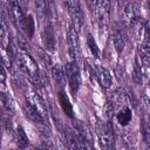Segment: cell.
Segmentation results:
<instances>
[{"instance_id":"1","label":"cell","mask_w":150,"mask_h":150,"mask_svg":"<svg viewBox=\"0 0 150 150\" xmlns=\"http://www.w3.org/2000/svg\"><path fill=\"white\" fill-rule=\"evenodd\" d=\"M15 60L19 64V69L29 77L30 82L35 86L42 87L40 81V70L38 68V63L35 62V60L26 50H22V49H19L16 52Z\"/></svg>"},{"instance_id":"2","label":"cell","mask_w":150,"mask_h":150,"mask_svg":"<svg viewBox=\"0 0 150 150\" xmlns=\"http://www.w3.org/2000/svg\"><path fill=\"white\" fill-rule=\"evenodd\" d=\"M7 2V11H8V18L13 21V23L21 30H25V21L26 15L22 11L21 4L19 0H6Z\"/></svg>"},{"instance_id":"3","label":"cell","mask_w":150,"mask_h":150,"mask_svg":"<svg viewBox=\"0 0 150 150\" xmlns=\"http://www.w3.org/2000/svg\"><path fill=\"white\" fill-rule=\"evenodd\" d=\"M73 128L75 130V132L77 134L79 137V146L80 149H90L94 146L93 143V134L89 129V127L81 122V121H74L73 122Z\"/></svg>"},{"instance_id":"4","label":"cell","mask_w":150,"mask_h":150,"mask_svg":"<svg viewBox=\"0 0 150 150\" xmlns=\"http://www.w3.org/2000/svg\"><path fill=\"white\" fill-rule=\"evenodd\" d=\"M96 132L98 136V141L102 148H112L114 143H115V138H114V134H112V129L109 124L104 123V122H100L96 125Z\"/></svg>"},{"instance_id":"5","label":"cell","mask_w":150,"mask_h":150,"mask_svg":"<svg viewBox=\"0 0 150 150\" xmlns=\"http://www.w3.org/2000/svg\"><path fill=\"white\" fill-rule=\"evenodd\" d=\"M41 41L46 50L55 52L56 49V40L54 33V23L49 21H45L43 28L41 29Z\"/></svg>"},{"instance_id":"6","label":"cell","mask_w":150,"mask_h":150,"mask_svg":"<svg viewBox=\"0 0 150 150\" xmlns=\"http://www.w3.org/2000/svg\"><path fill=\"white\" fill-rule=\"evenodd\" d=\"M64 70H66L68 84H69L71 91L75 94L79 90L80 86H81V75H80L79 66L76 64L75 61H70V62H68L66 64Z\"/></svg>"},{"instance_id":"7","label":"cell","mask_w":150,"mask_h":150,"mask_svg":"<svg viewBox=\"0 0 150 150\" xmlns=\"http://www.w3.org/2000/svg\"><path fill=\"white\" fill-rule=\"evenodd\" d=\"M95 14L101 28H107L109 25L110 18V6L109 0H98V4L95 9Z\"/></svg>"},{"instance_id":"8","label":"cell","mask_w":150,"mask_h":150,"mask_svg":"<svg viewBox=\"0 0 150 150\" xmlns=\"http://www.w3.org/2000/svg\"><path fill=\"white\" fill-rule=\"evenodd\" d=\"M67 40H68V46H69V53L70 56L74 60H77L81 56V49H80V41H79V34L77 29L74 26H70L67 32Z\"/></svg>"},{"instance_id":"9","label":"cell","mask_w":150,"mask_h":150,"mask_svg":"<svg viewBox=\"0 0 150 150\" xmlns=\"http://www.w3.org/2000/svg\"><path fill=\"white\" fill-rule=\"evenodd\" d=\"M26 101L29 102L45 120L48 118V109H47V105H46L43 98L38 93H35L33 90L27 91V94H26Z\"/></svg>"},{"instance_id":"10","label":"cell","mask_w":150,"mask_h":150,"mask_svg":"<svg viewBox=\"0 0 150 150\" xmlns=\"http://www.w3.org/2000/svg\"><path fill=\"white\" fill-rule=\"evenodd\" d=\"M141 18V13H139V7L136 4L132 2H128L125 5V7L123 8V23L127 27H131V25L138 19Z\"/></svg>"},{"instance_id":"11","label":"cell","mask_w":150,"mask_h":150,"mask_svg":"<svg viewBox=\"0 0 150 150\" xmlns=\"http://www.w3.org/2000/svg\"><path fill=\"white\" fill-rule=\"evenodd\" d=\"M112 42H114V47L116 49L117 53H122V50L124 49L125 42H127V34L124 32V29L120 26H115L112 29Z\"/></svg>"},{"instance_id":"12","label":"cell","mask_w":150,"mask_h":150,"mask_svg":"<svg viewBox=\"0 0 150 150\" xmlns=\"http://www.w3.org/2000/svg\"><path fill=\"white\" fill-rule=\"evenodd\" d=\"M94 70H95V75H96L100 84L103 88H110L112 84V79H111L109 70L107 68H104L103 66H100V64H95Z\"/></svg>"},{"instance_id":"13","label":"cell","mask_w":150,"mask_h":150,"mask_svg":"<svg viewBox=\"0 0 150 150\" xmlns=\"http://www.w3.org/2000/svg\"><path fill=\"white\" fill-rule=\"evenodd\" d=\"M22 109H23V112H25V116L33 123L35 124H43L46 122V120L38 112V110L27 101H25L23 105H22Z\"/></svg>"},{"instance_id":"14","label":"cell","mask_w":150,"mask_h":150,"mask_svg":"<svg viewBox=\"0 0 150 150\" xmlns=\"http://www.w3.org/2000/svg\"><path fill=\"white\" fill-rule=\"evenodd\" d=\"M52 75H53V79H54L55 83L57 84V87L60 89H63V87L66 86V82L68 81L64 68H62L60 64L53 66V68H52Z\"/></svg>"},{"instance_id":"15","label":"cell","mask_w":150,"mask_h":150,"mask_svg":"<svg viewBox=\"0 0 150 150\" xmlns=\"http://www.w3.org/2000/svg\"><path fill=\"white\" fill-rule=\"evenodd\" d=\"M131 118H132V112L129 107H122L118 110V112L116 114V120H117L118 124L122 127L128 125L130 123Z\"/></svg>"},{"instance_id":"16","label":"cell","mask_w":150,"mask_h":150,"mask_svg":"<svg viewBox=\"0 0 150 150\" xmlns=\"http://www.w3.org/2000/svg\"><path fill=\"white\" fill-rule=\"evenodd\" d=\"M111 102L114 105H125L128 103V95L122 89L118 88L111 94Z\"/></svg>"},{"instance_id":"17","label":"cell","mask_w":150,"mask_h":150,"mask_svg":"<svg viewBox=\"0 0 150 150\" xmlns=\"http://www.w3.org/2000/svg\"><path fill=\"white\" fill-rule=\"evenodd\" d=\"M59 102H60V104H61L63 111H64L69 117H73V116H74V114H73V112H74V111H73V105H71V103L69 102L68 96L64 94V91H63L62 89H60V91H59Z\"/></svg>"},{"instance_id":"18","label":"cell","mask_w":150,"mask_h":150,"mask_svg":"<svg viewBox=\"0 0 150 150\" xmlns=\"http://www.w3.org/2000/svg\"><path fill=\"white\" fill-rule=\"evenodd\" d=\"M14 139H15V143L19 148H26L28 145V137L23 130V128L21 125L16 127L15 131H14Z\"/></svg>"},{"instance_id":"19","label":"cell","mask_w":150,"mask_h":150,"mask_svg":"<svg viewBox=\"0 0 150 150\" xmlns=\"http://www.w3.org/2000/svg\"><path fill=\"white\" fill-rule=\"evenodd\" d=\"M63 134H64V139L67 142V146L69 149H76V148H80L79 146V137H77V134L69 130L68 128H64L63 130Z\"/></svg>"},{"instance_id":"20","label":"cell","mask_w":150,"mask_h":150,"mask_svg":"<svg viewBox=\"0 0 150 150\" xmlns=\"http://www.w3.org/2000/svg\"><path fill=\"white\" fill-rule=\"evenodd\" d=\"M1 107L8 114H13L14 112V103H13V100L6 93H1Z\"/></svg>"},{"instance_id":"21","label":"cell","mask_w":150,"mask_h":150,"mask_svg":"<svg viewBox=\"0 0 150 150\" xmlns=\"http://www.w3.org/2000/svg\"><path fill=\"white\" fill-rule=\"evenodd\" d=\"M141 110H142V120L150 122V100L146 96L141 98Z\"/></svg>"},{"instance_id":"22","label":"cell","mask_w":150,"mask_h":150,"mask_svg":"<svg viewBox=\"0 0 150 150\" xmlns=\"http://www.w3.org/2000/svg\"><path fill=\"white\" fill-rule=\"evenodd\" d=\"M34 4H35V9H36L38 16L41 20H46L48 0H34Z\"/></svg>"},{"instance_id":"23","label":"cell","mask_w":150,"mask_h":150,"mask_svg":"<svg viewBox=\"0 0 150 150\" xmlns=\"http://www.w3.org/2000/svg\"><path fill=\"white\" fill-rule=\"evenodd\" d=\"M34 30H35V23H34L33 15H32V14H28V15H26L25 30H23V33H25L28 38H32L33 34H34Z\"/></svg>"},{"instance_id":"24","label":"cell","mask_w":150,"mask_h":150,"mask_svg":"<svg viewBox=\"0 0 150 150\" xmlns=\"http://www.w3.org/2000/svg\"><path fill=\"white\" fill-rule=\"evenodd\" d=\"M87 43H88V47H89V49H90L91 54H93L95 57H100L101 52H100V49H98V47H97V45H96V42H95L94 38H93L90 34H88V38H87Z\"/></svg>"},{"instance_id":"25","label":"cell","mask_w":150,"mask_h":150,"mask_svg":"<svg viewBox=\"0 0 150 150\" xmlns=\"http://www.w3.org/2000/svg\"><path fill=\"white\" fill-rule=\"evenodd\" d=\"M36 54H38V57L39 60L41 61V63L45 66V67H49L52 64V60H50V56L42 49H36Z\"/></svg>"},{"instance_id":"26","label":"cell","mask_w":150,"mask_h":150,"mask_svg":"<svg viewBox=\"0 0 150 150\" xmlns=\"http://www.w3.org/2000/svg\"><path fill=\"white\" fill-rule=\"evenodd\" d=\"M114 110H115V105L112 104V102L111 101H108L107 103H105V105H104V114H105V116H107V118L110 121L111 118H112V116H114Z\"/></svg>"},{"instance_id":"27","label":"cell","mask_w":150,"mask_h":150,"mask_svg":"<svg viewBox=\"0 0 150 150\" xmlns=\"http://www.w3.org/2000/svg\"><path fill=\"white\" fill-rule=\"evenodd\" d=\"M150 36V20H145L143 23V32H142V38L144 40Z\"/></svg>"},{"instance_id":"28","label":"cell","mask_w":150,"mask_h":150,"mask_svg":"<svg viewBox=\"0 0 150 150\" xmlns=\"http://www.w3.org/2000/svg\"><path fill=\"white\" fill-rule=\"evenodd\" d=\"M142 49H143L146 54H149V55H150V36H149V38H146V39L144 40L143 46H142Z\"/></svg>"},{"instance_id":"29","label":"cell","mask_w":150,"mask_h":150,"mask_svg":"<svg viewBox=\"0 0 150 150\" xmlns=\"http://www.w3.org/2000/svg\"><path fill=\"white\" fill-rule=\"evenodd\" d=\"M97 4H98V0H87V5H88L89 9H90L91 12L94 11V13H95V9H96Z\"/></svg>"},{"instance_id":"30","label":"cell","mask_w":150,"mask_h":150,"mask_svg":"<svg viewBox=\"0 0 150 150\" xmlns=\"http://www.w3.org/2000/svg\"><path fill=\"white\" fill-rule=\"evenodd\" d=\"M6 67L2 64V67H1V84L2 86H5V82H6V69H5Z\"/></svg>"},{"instance_id":"31","label":"cell","mask_w":150,"mask_h":150,"mask_svg":"<svg viewBox=\"0 0 150 150\" xmlns=\"http://www.w3.org/2000/svg\"><path fill=\"white\" fill-rule=\"evenodd\" d=\"M4 125H5V128H6V130H7L8 132L12 131V124H11L9 118H5V120H4Z\"/></svg>"},{"instance_id":"32","label":"cell","mask_w":150,"mask_h":150,"mask_svg":"<svg viewBox=\"0 0 150 150\" xmlns=\"http://www.w3.org/2000/svg\"><path fill=\"white\" fill-rule=\"evenodd\" d=\"M117 4H118V6H120V7L124 8V7H125V5H127V0H117Z\"/></svg>"},{"instance_id":"33","label":"cell","mask_w":150,"mask_h":150,"mask_svg":"<svg viewBox=\"0 0 150 150\" xmlns=\"http://www.w3.org/2000/svg\"><path fill=\"white\" fill-rule=\"evenodd\" d=\"M148 7H149V11H150V1L148 2Z\"/></svg>"},{"instance_id":"34","label":"cell","mask_w":150,"mask_h":150,"mask_svg":"<svg viewBox=\"0 0 150 150\" xmlns=\"http://www.w3.org/2000/svg\"><path fill=\"white\" fill-rule=\"evenodd\" d=\"M70 1H79V0H70Z\"/></svg>"}]
</instances>
